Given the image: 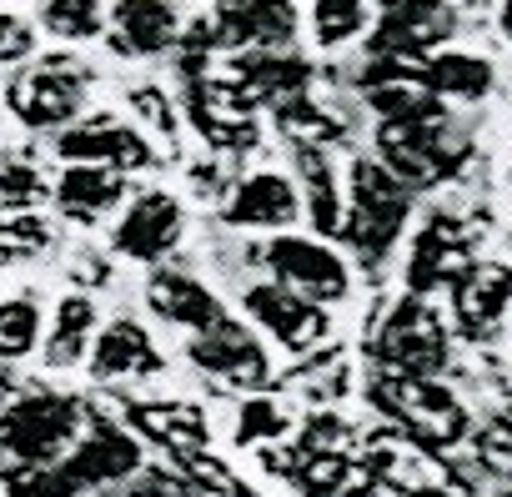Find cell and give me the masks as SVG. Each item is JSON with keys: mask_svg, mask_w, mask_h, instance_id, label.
<instances>
[{"mask_svg": "<svg viewBox=\"0 0 512 497\" xmlns=\"http://www.w3.org/2000/svg\"><path fill=\"white\" fill-rule=\"evenodd\" d=\"M457 11L452 6H387L377 11V26L367 36L372 61H402V66H427L442 41H452Z\"/></svg>", "mask_w": 512, "mask_h": 497, "instance_id": "52a82bcc", "label": "cell"}, {"mask_svg": "<svg viewBox=\"0 0 512 497\" xmlns=\"http://www.w3.org/2000/svg\"><path fill=\"white\" fill-rule=\"evenodd\" d=\"M462 156H467V146H462V141H447V116L377 121V161H382L407 191L437 186Z\"/></svg>", "mask_w": 512, "mask_h": 497, "instance_id": "277c9868", "label": "cell"}, {"mask_svg": "<svg viewBox=\"0 0 512 497\" xmlns=\"http://www.w3.org/2000/svg\"><path fill=\"white\" fill-rule=\"evenodd\" d=\"M86 86L91 71L76 56H46L11 76L6 106L26 131H71L86 111Z\"/></svg>", "mask_w": 512, "mask_h": 497, "instance_id": "3957f363", "label": "cell"}, {"mask_svg": "<svg viewBox=\"0 0 512 497\" xmlns=\"http://www.w3.org/2000/svg\"><path fill=\"white\" fill-rule=\"evenodd\" d=\"M297 482L307 487V497H357L367 477L347 457H307V467H297Z\"/></svg>", "mask_w": 512, "mask_h": 497, "instance_id": "f546056e", "label": "cell"}, {"mask_svg": "<svg viewBox=\"0 0 512 497\" xmlns=\"http://www.w3.org/2000/svg\"><path fill=\"white\" fill-rule=\"evenodd\" d=\"M166 372V357L156 352L151 332L131 317H116L101 327L96 347H91V377L96 382H131V377H156Z\"/></svg>", "mask_w": 512, "mask_h": 497, "instance_id": "2e32d148", "label": "cell"}, {"mask_svg": "<svg viewBox=\"0 0 512 497\" xmlns=\"http://www.w3.org/2000/svg\"><path fill=\"white\" fill-rule=\"evenodd\" d=\"M51 201L66 221L96 226L101 216H111L126 201V176H116L106 166H66L51 186Z\"/></svg>", "mask_w": 512, "mask_h": 497, "instance_id": "ac0fdd59", "label": "cell"}, {"mask_svg": "<svg viewBox=\"0 0 512 497\" xmlns=\"http://www.w3.org/2000/svg\"><path fill=\"white\" fill-rule=\"evenodd\" d=\"M186 36L176 6H151V0H131V6H111V46L121 56H161Z\"/></svg>", "mask_w": 512, "mask_h": 497, "instance_id": "ffe728a7", "label": "cell"}, {"mask_svg": "<svg viewBox=\"0 0 512 497\" xmlns=\"http://www.w3.org/2000/svg\"><path fill=\"white\" fill-rule=\"evenodd\" d=\"M502 21H507V31H512V6H502Z\"/></svg>", "mask_w": 512, "mask_h": 497, "instance_id": "74e56055", "label": "cell"}, {"mask_svg": "<svg viewBox=\"0 0 512 497\" xmlns=\"http://www.w3.org/2000/svg\"><path fill=\"white\" fill-rule=\"evenodd\" d=\"M186 357H191L206 377H216V382H226V387H267V377H272L267 347L256 342L241 322H221V327L191 337Z\"/></svg>", "mask_w": 512, "mask_h": 497, "instance_id": "7c38bea8", "label": "cell"}, {"mask_svg": "<svg viewBox=\"0 0 512 497\" xmlns=\"http://www.w3.org/2000/svg\"><path fill=\"white\" fill-rule=\"evenodd\" d=\"M146 307H151L161 322L186 327V332H196V337L211 332V327H221V322H231L226 307H221V297H216L206 282H196V277H186V272H171V267L151 272V282H146Z\"/></svg>", "mask_w": 512, "mask_h": 497, "instance_id": "5bb4252c", "label": "cell"}, {"mask_svg": "<svg viewBox=\"0 0 512 497\" xmlns=\"http://www.w3.org/2000/svg\"><path fill=\"white\" fill-rule=\"evenodd\" d=\"M46 176L31 166V161H6V166H0V201H6V206H16L21 216L31 211V206H41L46 201Z\"/></svg>", "mask_w": 512, "mask_h": 497, "instance_id": "d6a6232c", "label": "cell"}, {"mask_svg": "<svg viewBox=\"0 0 512 497\" xmlns=\"http://www.w3.org/2000/svg\"><path fill=\"white\" fill-rule=\"evenodd\" d=\"M302 216V186L287 171H251L231 186L221 221L236 231H282Z\"/></svg>", "mask_w": 512, "mask_h": 497, "instance_id": "8fae6325", "label": "cell"}, {"mask_svg": "<svg viewBox=\"0 0 512 497\" xmlns=\"http://www.w3.org/2000/svg\"><path fill=\"white\" fill-rule=\"evenodd\" d=\"M241 307H246V317H251L256 327H262L272 342H282L287 352H312V347H322V337H327V307H317V302L287 292L282 282H256V287H246Z\"/></svg>", "mask_w": 512, "mask_h": 497, "instance_id": "9c48e42d", "label": "cell"}, {"mask_svg": "<svg viewBox=\"0 0 512 497\" xmlns=\"http://www.w3.org/2000/svg\"><path fill=\"white\" fill-rule=\"evenodd\" d=\"M126 497H196V487L181 467H141L126 482Z\"/></svg>", "mask_w": 512, "mask_h": 497, "instance_id": "e575fe53", "label": "cell"}, {"mask_svg": "<svg viewBox=\"0 0 512 497\" xmlns=\"http://www.w3.org/2000/svg\"><path fill=\"white\" fill-rule=\"evenodd\" d=\"M307 21H312L317 46L337 51V46H347V41L372 36L377 11H372V6H362V0H322V6H312V11H307Z\"/></svg>", "mask_w": 512, "mask_h": 497, "instance_id": "484cf974", "label": "cell"}, {"mask_svg": "<svg viewBox=\"0 0 512 497\" xmlns=\"http://www.w3.org/2000/svg\"><path fill=\"white\" fill-rule=\"evenodd\" d=\"M267 267L277 272V282L287 292H297V297H307L317 307H337L352 292L347 262L332 252L327 241H317V236H292V231L272 236L267 241Z\"/></svg>", "mask_w": 512, "mask_h": 497, "instance_id": "5b68a950", "label": "cell"}, {"mask_svg": "<svg viewBox=\"0 0 512 497\" xmlns=\"http://www.w3.org/2000/svg\"><path fill=\"white\" fill-rule=\"evenodd\" d=\"M106 21L111 11L91 6V0H51V6H41V26L56 41H96L106 36Z\"/></svg>", "mask_w": 512, "mask_h": 497, "instance_id": "83f0119b", "label": "cell"}, {"mask_svg": "<svg viewBox=\"0 0 512 497\" xmlns=\"http://www.w3.org/2000/svg\"><path fill=\"white\" fill-rule=\"evenodd\" d=\"M297 176L307 186V216L322 236L342 231L347 221V206H342V191H337V176H332V161L327 151H297Z\"/></svg>", "mask_w": 512, "mask_h": 497, "instance_id": "cb8c5ba5", "label": "cell"}, {"mask_svg": "<svg viewBox=\"0 0 512 497\" xmlns=\"http://www.w3.org/2000/svg\"><path fill=\"white\" fill-rule=\"evenodd\" d=\"M272 121H277V131H282L297 151H327L332 141H342V136H347L342 116H337L332 106H317L307 91H297V96L277 101V106H272Z\"/></svg>", "mask_w": 512, "mask_h": 497, "instance_id": "7402d4cb", "label": "cell"}, {"mask_svg": "<svg viewBox=\"0 0 512 497\" xmlns=\"http://www.w3.org/2000/svg\"><path fill=\"white\" fill-rule=\"evenodd\" d=\"M181 472L191 477V487L196 492H216V497H246V482L221 462V457H211V452H196V457H186L181 462Z\"/></svg>", "mask_w": 512, "mask_h": 497, "instance_id": "836d02e7", "label": "cell"}, {"mask_svg": "<svg viewBox=\"0 0 512 497\" xmlns=\"http://www.w3.org/2000/svg\"><path fill=\"white\" fill-rule=\"evenodd\" d=\"M86 402L66 392H26L0 407V457L6 467H51L66 462L81 432Z\"/></svg>", "mask_w": 512, "mask_h": 497, "instance_id": "7a4b0ae2", "label": "cell"}, {"mask_svg": "<svg viewBox=\"0 0 512 497\" xmlns=\"http://www.w3.org/2000/svg\"><path fill=\"white\" fill-rule=\"evenodd\" d=\"M131 106H136V111H141V116H146L156 131H171V126H176V121H171L166 96H161V91H151V86H146V91H136V96H131Z\"/></svg>", "mask_w": 512, "mask_h": 497, "instance_id": "8d00e7d4", "label": "cell"}, {"mask_svg": "<svg viewBox=\"0 0 512 497\" xmlns=\"http://www.w3.org/2000/svg\"><path fill=\"white\" fill-rule=\"evenodd\" d=\"M512 307V267L482 262L452 287V317L467 337H492Z\"/></svg>", "mask_w": 512, "mask_h": 497, "instance_id": "e0dca14e", "label": "cell"}, {"mask_svg": "<svg viewBox=\"0 0 512 497\" xmlns=\"http://www.w3.org/2000/svg\"><path fill=\"white\" fill-rule=\"evenodd\" d=\"M407 216H412V191L377 156H357L347 171V221H342V236L352 241V252L367 267H377L402 241Z\"/></svg>", "mask_w": 512, "mask_h": 497, "instance_id": "6da1fadb", "label": "cell"}, {"mask_svg": "<svg viewBox=\"0 0 512 497\" xmlns=\"http://www.w3.org/2000/svg\"><path fill=\"white\" fill-rule=\"evenodd\" d=\"M181 226H186L181 201H176L171 191L151 186V191H136V196L126 201V211H121L116 226H111V246H116L121 257L151 267V262H166V257L176 252Z\"/></svg>", "mask_w": 512, "mask_h": 497, "instance_id": "ba28073f", "label": "cell"}, {"mask_svg": "<svg viewBox=\"0 0 512 497\" xmlns=\"http://www.w3.org/2000/svg\"><path fill=\"white\" fill-rule=\"evenodd\" d=\"M277 437H287V412H282V402L277 397H251L246 407H241V427H236V442L246 447H262V442H277Z\"/></svg>", "mask_w": 512, "mask_h": 497, "instance_id": "1f68e13d", "label": "cell"}, {"mask_svg": "<svg viewBox=\"0 0 512 497\" xmlns=\"http://www.w3.org/2000/svg\"><path fill=\"white\" fill-rule=\"evenodd\" d=\"M71 477H76V487L86 492V487H111V482H131L146 462H141V442L126 432V427H116V422H106V417H91V432L71 447V457L61 462Z\"/></svg>", "mask_w": 512, "mask_h": 497, "instance_id": "4fadbf2b", "label": "cell"}, {"mask_svg": "<svg viewBox=\"0 0 512 497\" xmlns=\"http://www.w3.org/2000/svg\"><path fill=\"white\" fill-rule=\"evenodd\" d=\"M0 492L6 497H81L76 477L51 462V467H0Z\"/></svg>", "mask_w": 512, "mask_h": 497, "instance_id": "f1b7e54d", "label": "cell"}, {"mask_svg": "<svg viewBox=\"0 0 512 497\" xmlns=\"http://www.w3.org/2000/svg\"><path fill=\"white\" fill-rule=\"evenodd\" d=\"M377 357L392 367V377L432 382V372H442V362H447V327H442V317L422 297H407L387 317V327L377 337Z\"/></svg>", "mask_w": 512, "mask_h": 497, "instance_id": "8992f818", "label": "cell"}, {"mask_svg": "<svg viewBox=\"0 0 512 497\" xmlns=\"http://www.w3.org/2000/svg\"><path fill=\"white\" fill-rule=\"evenodd\" d=\"M56 156H61L66 166H106V171H116V176L151 166L146 136L131 131V126H121L116 116H86V121H76L71 131H61Z\"/></svg>", "mask_w": 512, "mask_h": 497, "instance_id": "30bf717a", "label": "cell"}, {"mask_svg": "<svg viewBox=\"0 0 512 497\" xmlns=\"http://www.w3.org/2000/svg\"><path fill=\"white\" fill-rule=\"evenodd\" d=\"M51 252V226L26 211V216H6L0 221V262H31Z\"/></svg>", "mask_w": 512, "mask_h": 497, "instance_id": "4dcf8cb0", "label": "cell"}, {"mask_svg": "<svg viewBox=\"0 0 512 497\" xmlns=\"http://www.w3.org/2000/svg\"><path fill=\"white\" fill-rule=\"evenodd\" d=\"M427 81L437 91V101H477L492 91V66L482 56H432L427 61Z\"/></svg>", "mask_w": 512, "mask_h": 497, "instance_id": "d4e9b609", "label": "cell"}, {"mask_svg": "<svg viewBox=\"0 0 512 497\" xmlns=\"http://www.w3.org/2000/svg\"><path fill=\"white\" fill-rule=\"evenodd\" d=\"M96 302L86 292H71L56 302L51 337H46V367H76L86 362V347H96Z\"/></svg>", "mask_w": 512, "mask_h": 497, "instance_id": "603a6c76", "label": "cell"}, {"mask_svg": "<svg viewBox=\"0 0 512 497\" xmlns=\"http://www.w3.org/2000/svg\"><path fill=\"white\" fill-rule=\"evenodd\" d=\"M126 422L141 427V437L166 447L176 462L206 452V442H211V427L191 402H136V407H126Z\"/></svg>", "mask_w": 512, "mask_h": 497, "instance_id": "d6986e66", "label": "cell"}, {"mask_svg": "<svg viewBox=\"0 0 512 497\" xmlns=\"http://www.w3.org/2000/svg\"><path fill=\"white\" fill-rule=\"evenodd\" d=\"M36 56V26L21 11H0V66H21Z\"/></svg>", "mask_w": 512, "mask_h": 497, "instance_id": "d590c367", "label": "cell"}, {"mask_svg": "<svg viewBox=\"0 0 512 497\" xmlns=\"http://www.w3.org/2000/svg\"><path fill=\"white\" fill-rule=\"evenodd\" d=\"M467 272H472V252H467L457 221L432 216V221L422 226V236L412 241V267H407L412 292L427 297V292H437V287H447V282L457 287Z\"/></svg>", "mask_w": 512, "mask_h": 497, "instance_id": "9a60e30c", "label": "cell"}, {"mask_svg": "<svg viewBox=\"0 0 512 497\" xmlns=\"http://www.w3.org/2000/svg\"><path fill=\"white\" fill-rule=\"evenodd\" d=\"M186 116H191V126L206 136V146H216V151H251L256 146V121H251V111H241L236 101H226L216 86H206V81H191L186 86Z\"/></svg>", "mask_w": 512, "mask_h": 497, "instance_id": "44dd1931", "label": "cell"}, {"mask_svg": "<svg viewBox=\"0 0 512 497\" xmlns=\"http://www.w3.org/2000/svg\"><path fill=\"white\" fill-rule=\"evenodd\" d=\"M41 347V307L36 297H6L0 302V362H26Z\"/></svg>", "mask_w": 512, "mask_h": 497, "instance_id": "4316f807", "label": "cell"}]
</instances>
